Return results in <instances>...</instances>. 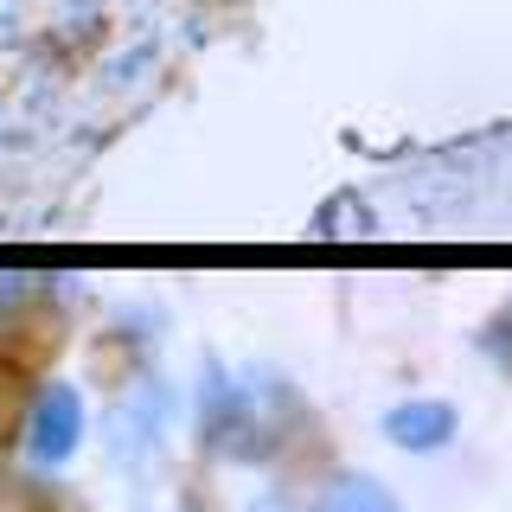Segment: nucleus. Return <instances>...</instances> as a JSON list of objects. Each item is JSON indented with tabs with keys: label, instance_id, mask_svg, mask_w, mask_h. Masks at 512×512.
Returning a JSON list of instances; mask_svg holds the SVG:
<instances>
[{
	"label": "nucleus",
	"instance_id": "1",
	"mask_svg": "<svg viewBox=\"0 0 512 512\" xmlns=\"http://www.w3.org/2000/svg\"><path fill=\"white\" fill-rule=\"evenodd\" d=\"M77 429H84V416H77V397L64 391V384H52V391L32 404V423H26L32 461H39V468H58V461L77 448Z\"/></svg>",
	"mask_w": 512,
	"mask_h": 512
},
{
	"label": "nucleus",
	"instance_id": "2",
	"mask_svg": "<svg viewBox=\"0 0 512 512\" xmlns=\"http://www.w3.org/2000/svg\"><path fill=\"white\" fill-rule=\"evenodd\" d=\"M448 429H455V416L442 404H404L391 416V436L404 448H436V442H448Z\"/></svg>",
	"mask_w": 512,
	"mask_h": 512
},
{
	"label": "nucleus",
	"instance_id": "3",
	"mask_svg": "<svg viewBox=\"0 0 512 512\" xmlns=\"http://www.w3.org/2000/svg\"><path fill=\"white\" fill-rule=\"evenodd\" d=\"M320 512H397V500L378 480H333V487L320 493Z\"/></svg>",
	"mask_w": 512,
	"mask_h": 512
}]
</instances>
